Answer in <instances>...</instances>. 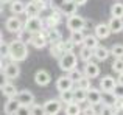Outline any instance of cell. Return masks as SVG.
I'll list each match as a JSON object with an SVG mask.
<instances>
[{
  "label": "cell",
  "instance_id": "6da1fadb",
  "mask_svg": "<svg viewBox=\"0 0 123 115\" xmlns=\"http://www.w3.org/2000/svg\"><path fill=\"white\" fill-rule=\"evenodd\" d=\"M28 58V48L27 44L20 39H16L9 44V59L16 62H22Z\"/></svg>",
  "mask_w": 123,
  "mask_h": 115
},
{
  "label": "cell",
  "instance_id": "7a4b0ae2",
  "mask_svg": "<svg viewBox=\"0 0 123 115\" xmlns=\"http://www.w3.org/2000/svg\"><path fill=\"white\" fill-rule=\"evenodd\" d=\"M76 65H78V59H76V55L73 52H67L59 58V69L64 72L67 73L72 72L76 69Z\"/></svg>",
  "mask_w": 123,
  "mask_h": 115
},
{
  "label": "cell",
  "instance_id": "3957f363",
  "mask_svg": "<svg viewBox=\"0 0 123 115\" xmlns=\"http://www.w3.org/2000/svg\"><path fill=\"white\" fill-rule=\"evenodd\" d=\"M24 28L31 34H36V33H41L44 31V22L39 16H34V17H28L27 22H25Z\"/></svg>",
  "mask_w": 123,
  "mask_h": 115
},
{
  "label": "cell",
  "instance_id": "277c9868",
  "mask_svg": "<svg viewBox=\"0 0 123 115\" xmlns=\"http://www.w3.org/2000/svg\"><path fill=\"white\" fill-rule=\"evenodd\" d=\"M2 73H3V76H5L6 79H16V78H19V75H20V67L17 65L16 61H11V62H6L5 65H3Z\"/></svg>",
  "mask_w": 123,
  "mask_h": 115
},
{
  "label": "cell",
  "instance_id": "5b68a950",
  "mask_svg": "<svg viewBox=\"0 0 123 115\" xmlns=\"http://www.w3.org/2000/svg\"><path fill=\"white\" fill-rule=\"evenodd\" d=\"M67 28H69V31H76V30H84V27H86V20H84V17L78 14H72L67 17Z\"/></svg>",
  "mask_w": 123,
  "mask_h": 115
},
{
  "label": "cell",
  "instance_id": "8992f818",
  "mask_svg": "<svg viewBox=\"0 0 123 115\" xmlns=\"http://www.w3.org/2000/svg\"><path fill=\"white\" fill-rule=\"evenodd\" d=\"M24 25L25 23H22V20L17 17V16H11L9 19H6V22H5V28L9 31V33H20L22 30H24Z\"/></svg>",
  "mask_w": 123,
  "mask_h": 115
},
{
  "label": "cell",
  "instance_id": "52a82bcc",
  "mask_svg": "<svg viewBox=\"0 0 123 115\" xmlns=\"http://www.w3.org/2000/svg\"><path fill=\"white\" fill-rule=\"evenodd\" d=\"M30 44L34 47V48H44V47H47V44H50V42H48L47 33L41 31V33H36V34H33V36H31Z\"/></svg>",
  "mask_w": 123,
  "mask_h": 115
},
{
  "label": "cell",
  "instance_id": "ba28073f",
  "mask_svg": "<svg viewBox=\"0 0 123 115\" xmlns=\"http://www.w3.org/2000/svg\"><path fill=\"white\" fill-rule=\"evenodd\" d=\"M44 107H45V112L47 115H58L62 109V101L61 100H48L44 103Z\"/></svg>",
  "mask_w": 123,
  "mask_h": 115
},
{
  "label": "cell",
  "instance_id": "9c48e42d",
  "mask_svg": "<svg viewBox=\"0 0 123 115\" xmlns=\"http://www.w3.org/2000/svg\"><path fill=\"white\" fill-rule=\"evenodd\" d=\"M73 86H75V81L70 78V75L61 76V78H58V81H56V89L59 92H62V90H72Z\"/></svg>",
  "mask_w": 123,
  "mask_h": 115
},
{
  "label": "cell",
  "instance_id": "30bf717a",
  "mask_svg": "<svg viewBox=\"0 0 123 115\" xmlns=\"http://www.w3.org/2000/svg\"><path fill=\"white\" fill-rule=\"evenodd\" d=\"M61 16H64L62 12H61V9H53L51 14L47 16V19H45L47 28H56L58 25H59V22H61Z\"/></svg>",
  "mask_w": 123,
  "mask_h": 115
},
{
  "label": "cell",
  "instance_id": "8fae6325",
  "mask_svg": "<svg viewBox=\"0 0 123 115\" xmlns=\"http://www.w3.org/2000/svg\"><path fill=\"white\" fill-rule=\"evenodd\" d=\"M51 81V76L50 73L47 72V70H37L36 73H34V82H36L37 86H48Z\"/></svg>",
  "mask_w": 123,
  "mask_h": 115
},
{
  "label": "cell",
  "instance_id": "7c38bea8",
  "mask_svg": "<svg viewBox=\"0 0 123 115\" xmlns=\"http://www.w3.org/2000/svg\"><path fill=\"white\" fill-rule=\"evenodd\" d=\"M16 98L19 100L20 104H25V106H33L34 104V95L30 90H20L16 95Z\"/></svg>",
  "mask_w": 123,
  "mask_h": 115
},
{
  "label": "cell",
  "instance_id": "4fadbf2b",
  "mask_svg": "<svg viewBox=\"0 0 123 115\" xmlns=\"http://www.w3.org/2000/svg\"><path fill=\"white\" fill-rule=\"evenodd\" d=\"M19 107H20V103H19L17 98H8L5 103V107H3V112L6 115H14Z\"/></svg>",
  "mask_w": 123,
  "mask_h": 115
},
{
  "label": "cell",
  "instance_id": "5bb4252c",
  "mask_svg": "<svg viewBox=\"0 0 123 115\" xmlns=\"http://www.w3.org/2000/svg\"><path fill=\"white\" fill-rule=\"evenodd\" d=\"M115 86H117V79H114L109 75L103 76L101 81H100V87H101V90H105V92H112L115 89Z\"/></svg>",
  "mask_w": 123,
  "mask_h": 115
},
{
  "label": "cell",
  "instance_id": "9a60e30c",
  "mask_svg": "<svg viewBox=\"0 0 123 115\" xmlns=\"http://www.w3.org/2000/svg\"><path fill=\"white\" fill-rule=\"evenodd\" d=\"M78 3L75 2V0H66V3H64L62 6H61V12H62L64 16H72V14H76V9H78Z\"/></svg>",
  "mask_w": 123,
  "mask_h": 115
},
{
  "label": "cell",
  "instance_id": "2e32d148",
  "mask_svg": "<svg viewBox=\"0 0 123 115\" xmlns=\"http://www.w3.org/2000/svg\"><path fill=\"white\" fill-rule=\"evenodd\" d=\"M83 72H84V75H86V76H89V78L92 79V78H97V76L100 75V67H98V64L89 61V62H86Z\"/></svg>",
  "mask_w": 123,
  "mask_h": 115
},
{
  "label": "cell",
  "instance_id": "e0dca14e",
  "mask_svg": "<svg viewBox=\"0 0 123 115\" xmlns=\"http://www.w3.org/2000/svg\"><path fill=\"white\" fill-rule=\"evenodd\" d=\"M111 33H112V30L109 27V23H98L95 27V36L98 39H106V37H109Z\"/></svg>",
  "mask_w": 123,
  "mask_h": 115
},
{
  "label": "cell",
  "instance_id": "ac0fdd59",
  "mask_svg": "<svg viewBox=\"0 0 123 115\" xmlns=\"http://www.w3.org/2000/svg\"><path fill=\"white\" fill-rule=\"evenodd\" d=\"M47 37H48L50 45H56V44L62 42V34L56 28H47Z\"/></svg>",
  "mask_w": 123,
  "mask_h": 115
},
{
  "label": "cell",
  "instance_id": "d6986e66",
  "mask_svg": "<svg viewBox=\"0 0 123 115\" xmlns=\"http://www.w3.org/2000/svg\"><path fill=\"white\" fill-rule=\"evenodd\" d=\"M2 93L5 95L6 98H16V95H17L19 92H17V87H16L12 82L6 81V82L2 84Z\"/></svg>",
  "mask_w": 123,
  "mask_h": 115
},
{
  "label": "cell",
  "instance_id": "ffe728a7",
  "mask_svg": "<svg viewBox=\"0 0 123 115\" xmlns=\"http://www.w3.org/2000/svg\"><path fill=\"white\" fill-rule=\"evenodd\" d=\"M87 103L89 104H100L101 103V92L97 90V89L90 87L89 90H87Z\"/></svg>",
  "mask_w": 123,
  "mask_h": 115
},
{
  "label": "cell",
  "instance_id": "44dd1931",
  "mask_svg": "<svg viewBox=\"0 0 123 115\" xmlns=\"http://www.w3.org/2000/svg\"><path fill=\"white\" fill-rule=\"evenodd\" d=\"M42 11L41 9V5L39 3H36V2H28L27 3V6H25V14L28 16V17H34V16H39V12Z\"/></svg>",
  "mask_w": 123,
  "mask_h": 115
},
{
  "label": "cell",
  "instance_id": "7402d4cb",
  "mask_svg": "<svg viewBox=\"0 0 123 115\" xmlns=\"http://www.w3.org/2000/svg\"><path fill=\"white\" fill-rule=\"evenodd\" d=\"M25 3L22 2V0H12L11 3H9V11L12 12V14H25Z\"/></svg>",
  "mask_w": 123,
  "mask_h": 115
},
{
  "label": "cell",
  "instance_id": "603a6c76",
  "mask_svg": "<svg viewBox=\"0 0 123 115\" xmlns=\"http://www.w3.org/2000/svg\"><path fill=\"white\" fill-rule=\"evenodd\" d=\"M109 55H111V50L106 48V47H103V45H98L95 50H93V56H95L97 61H106L109 58Z\"/></svg>",
  "mask_w": 123,
  "mask_h": 115
},
{
  "label": "cell",
  "instance_id": "cb8c5ba5",
  "mask_svg": "<svg viewBox=\"0 0 123 115\" xmlns=\"http://www.w3.org/2000/svg\"><path fill=\"white\" fill-rule=\"evenodd\" d=\"M118 98L114 95V92H101V103L105 104V106H112L114 107V104L117 103Z\"/></svg>",
  "mask_w": 123,
  "mask_h": 115
},
{
  "label": "cell",
  "instance_id": "d4e9b609",
  "mask_svg": "<svg viewBox=\"0 0 123 115\" xmlns=\"http://www.w3.org/2000/svg\"><path fill=\"white\" fill-rule=\"evenodd\" d=\"M66 115H81L83 114V109L80 107V103L73 101V103H69L66 104V109H64Z\"/></svg>",
  "mask_w": 123,
  "mask_h": 115
},
{
  "label": "cell",
  "instance_id": "484cf974",
  "mask_svg": "<svg viewBox=\"0 0 123 115\" xmlns=\"http://www.w3.org/2000/svg\"><path fill=\"white\" fill-rule=\"evenodd\" d=\"M108 23H109V27H111L112 33H120V31H123V19L122 17H114V16H112Z\"/></svg>",
  "mask_w": 123,
  "mask_h": 115
},
{
  "label": "cell",
  "instance_id": "4316f807",
  "mask_svg": "<svg viewBox=\"0 0 123 115\" xmlns=\"http://www.w3.org/2000/svg\"><path fill=\"white\" fill-rule=\"evenodd\" d=\"M70 39L73 40V44H75V45H84V40H86V34L83 33V30L70 31Z\"/></svg>",
  "mask_w": 123,
  "mask_h": 115
},
{
  "label": "cell",
  "instance_id": "83f0119b",
  "mask_svg": "<svg viewBox=\"0 0 123 115\" xmlns=\"http://www.w3.org/2000/svg\"><path fill=\"white\" fill-rule=\"evenodd\" d=\"M73 97H75L76 103H87V90L81 87H76L73 90Z\"/></svg>",
  "mask_w": 123,
  "mask_h": 115
},
{
  "label": "cell",
  "instance_id": "f1b7e54d",
  "mask_svg": "<svg viewBox=\"0 0 123 115\" xmlns=\"http://www.w3.org/2000/svg\"><path fill=\"white\" fill-rule=\"evenodd\" d=\"M92 58H95L93 56V50L89 48V47H86V45H83L81 50H80V59H83L84 62H89Z\"/></svg>",
  "mask_w": 123,
  "mask_h": 115
},
{
  "label": "cell",
  "instance_id": "f546056e",
  "mask_svg": "<svg viewBox=\"0 0 123 115\" xmlns=\"http://www.w3.org/2000/svg\"><path fill=\"white\" fill-rule=\"evenodd\" d=\"M59 100L62 101L64 104H69L75 101V97H73V90H62L59 92Z\"/></svg>",
  "mask_w": 123,
  "mask_h": 115
},
{
  "label": "cell",
  "instance_id": "4dcf8cb0",
  "mask_svg": "<svg viewBox=\"0 0 123 115\" xmlns=\"http://www.w3.org/2000/svg\"><path fill=\"white\" fill-rule=\"evenodd\" d=\"M84 45H86V47H89V48H92V50H95L97 47L100 45V44H98V37H97V36H92V34L86 36V40H84Z\"/></svg>",
  "mask_w": 123,
  "mask_h": 115
},
{
  "label": "cell",
  "instance_id": "1f68e13d",
  "mask_svg": "<svg viewBox=\"0 0 123 115\" xmlns=\"http://www.w3.org/2000/svg\"><path fill=\"white\" fill-rule=\"evenodd\" d=\"M111 16L123 19V3H114L111 6Z\"/></svg>",
  "mask_w": 123,
  "mask_h": 115
},
{
  "label": "cell",
  "instance_id": "d6a6232c",
  "mask_svg": "<svg viewBox=\"0 0 123 115\" xmlns=\"http://www.w3.org/2000/svg\"><path fill=\"white\" fill-rule=\"evenodd\" d=\"M50 55L53 56V58H58V59H59V58L64 55V50H62V47H61V44L50 45Z\"/></svg>",
  "mask_w": 123,
  "mask_h": 115
},
{
  "label": "cell",
  "instance_id": "836d02e7",
  "mask_svg": "<svg viewBox=\"0 0 123 115\" xmlns=\"http://www.w3.org/2000/svg\"><path fill=\"white\" fill-rule=\"evenodd\" d=\"M75 87H81V89H86V90H89V89H90V78L84 75L83 78L80 79V81L75 82Z\"/></svg>",
  "mask_w": 123,
  "mask_h": 115
},
{
  "label": "cell",
  "instance_id": "e575fe53",
  "mask_svg": "<svg viewBox=\"0 0 123 115\" xmlns=\"http://www.w3.org/2000/svg\"><path fill=\"white\" fill-rule=\"evenodd\" d=\"M111 67H112V70H114L117 75H118V73H122L123 72V58H115Z\"/></svg>",
  "mask_w": 123,
  "mask_h": 115
},
{
  "label": "cell",
  "instance_id": "d590c367",
  "mask_svg": "<svg viewBox=\"0 0 123 115\" xmlns=\"http://www.w3.org/2000/svg\"><path fill=\"white\" fill-rule=\"evenodd\" d=\"M111 55L114 58H123V45L122 44H115L111 47Z\"/></svg>",
  "mask_w": 123,
  "mask_h": 115
},
{
  "label": "cell",
  "instance_id": "8d00e7d4",
  "mask_svg": "<svg viewBox=\"0 0 123 115\" xmlns=\"http://www.w3.org/2000/svg\"><path fill=\"white\" fill-rule=\"evenodd\" d=\"M61 47H62L64 53H67V52H73V47H75V44H73V40L69 37V39H66V40H62V42H61Z\"/></svg>",
  "mask_w": 123,
  "mask_h": 115
},
{
  "label": "cell",
  "instance_id": "74e56055",
  "mask_svg": "<svg viewBox=\"0 0 123 115\" xmlns=\"http://www.w3.org/2000/svg\"><path fill=\"white\" fill-rule=\"evenodd\" d=\"M31 115H47L45 107L41 106V104H33L31 106Z\"/></svg>",
  "mask_w": 123,
  "mask_h": 115
},
{
  "label": "cell",
  "instance_id": "f35d334b",
  "mask_svg": "<svg viewBox=\"0 0 123 115\" xmlns=\"http://www.w3.org/2000/svg\"><path fill=\"white\" fill-rule=\"evenodd\" d=\"M14 115H31V107L25 106V104H20V107L17 109V112Z\"/></svg>",
  "mask_w": 123,
  "mask_h": 115
},
{
  "label": "cell",
  "instance_id": "ab89813d",
  "mask_svg": "<svg viewBox=\"0 0 123 115\" xmlns=\"http://www.w3.org/2000/svg\"><path fill=\"white\" fill-rule=\"evenodd\" d=\"M69 75H70V78L76 82V81H80V79L84 76V72H80L78 69H75V70H72V72H69Z\"/></svg>",
  "mask_w": 123,
  "mask_h": 115
},
{
  "label": "cell",
  "instance_id": "60d3db41",
  "mask_svg": "<svg viewBox=\"0 0 123 115\" xmlns=\"http://www.w3.org/2000/svg\"><path fill=\"white\" fill-rule=\"evenodd\" d=\"M64 3H66V0H48V6L51 9H61Z\"/></svg>",
  "mask_w": 123,
  "mask_h": 115
},
{
  "label": "cell",
  "instance_id": "b9f144b4",
  "mask_svg": "<svg viewBox=\"0 0 123 115\" xmlns=\"http://www.w3.org/2000/svg\"><path fill=\"white\" fill-rule=\"evenodd\" d=\"M83 115H98V110L95 109L93 104H89L87 107H84V109H83Z\"/></svg>",
  "mask_w": 123,
  "mask_h": 115
},
{
  "label": "cell",
  "instance_id": "7bdbcfd3",
  "mask_svg": "<svg viewBox=\"0 0 123 115\" xmlns=\"http://www.w3.org/2000/svg\"><path fill=\"white\" fill-rule=\"evenodd\" d=\"M101 115H115V109L112 106H105L103 104V107H101V112H100Z\"/></svg>",
  "mask_w": 123,
  "mask_h": 115
},
{
  "label": "cell",
  "instance_id": "ee69618b",
  "mask_svg": "<svg viewBox=\"0 0 123 115\" xmlns=\"http://www.w3.org/2000/svg\"><path fill=\"white\" fill-rule=\"evenodd\" d=\"M112 92H114V95L117 98H122V100H123V84H118V82H117V86H115V89Z\"/></svg>",
  "mask_w": 123,
  "mask_h": 115
},
{
  "label": "cell",
  "instance_id": "f6af8a7d",
  "mask_svg": "<svg viewBox=\"0 0 123 115\" xmlns=\"http://www.w3.org/2000/svg\"><path fill=\"white\" fill-rule=\"evenodd\" d=\"M2 58H9V44L2 40Z\"/></svg>",
  "mask_w": 123,
  "mask_h": 115
},
{
  "label": "cell",
  "instance_id": "bcb514c9",
  "mask_svg": "<svg viewBox=\"0 0 123 115\" xmlns=\"http://www.w3.org/2000/svg\"><path fill=\"white\" fill-rule=\"evenodd\" d=\"M117 82L118 84H123V72L118 73V78H117Z\"/></svg>",
  "mask_w": 123,
  "mask_h": 115
},
{
  "label": "cell",
  "instance_id": "7dc6e473",
  "mask_svg": "<svg viewBox=\"0 0 123 115\" xmlns=\"http://www.w3.org/2000/svg\"><path fill=\"white\" fill-rule=\"evenodd\" d=\"M75 2H76V3H78V5H84V3H86V2H87V0H75Z\"/></svg>",
  "mask_w": 123,
  "mask_h": 115
},
{
  "label": "cell",
  "instance_id": "c3c4849f",
  "mask_svg": "<svg viewBox=\"0 0 123 115\" xmlns=\"http://www.w3.org/2000/svg\"><path fill=\"white\" fill-rule=\"evenodd\" d=\"M33 2H36V3H48V0H33Z\"/></svg>",
  "mask_w": 123,
  "mask_h": 115
},
{
  "label": "cell",
  "instance_id": "681fc988",
  "mask_svg": "<svg viewBox=\"0 0 123 115\" xmlns=\"http://www.w3.org/2000/svg\"><path fill=\"white\" fill-rule=\"evenodd\" d=\"M12 0H2V3H11Z\"/></svg>",
  "mask_w": 123,
  "mask_h": 115
},
{
  "label": "cell",
  "instance_id": "f907efd6",
  "mask_svg": "<svg viewBox=\"0 0 123 115\" xmlns=\"http://www.w3.org/2000/svg\"><path fill=\"white\" fill-rule=\"evenodd\" d=\"M98 115H101V114H98Z\"/></svg>",
  "mask_w": 123,
  "mask_h": 115
}]
</instances>
